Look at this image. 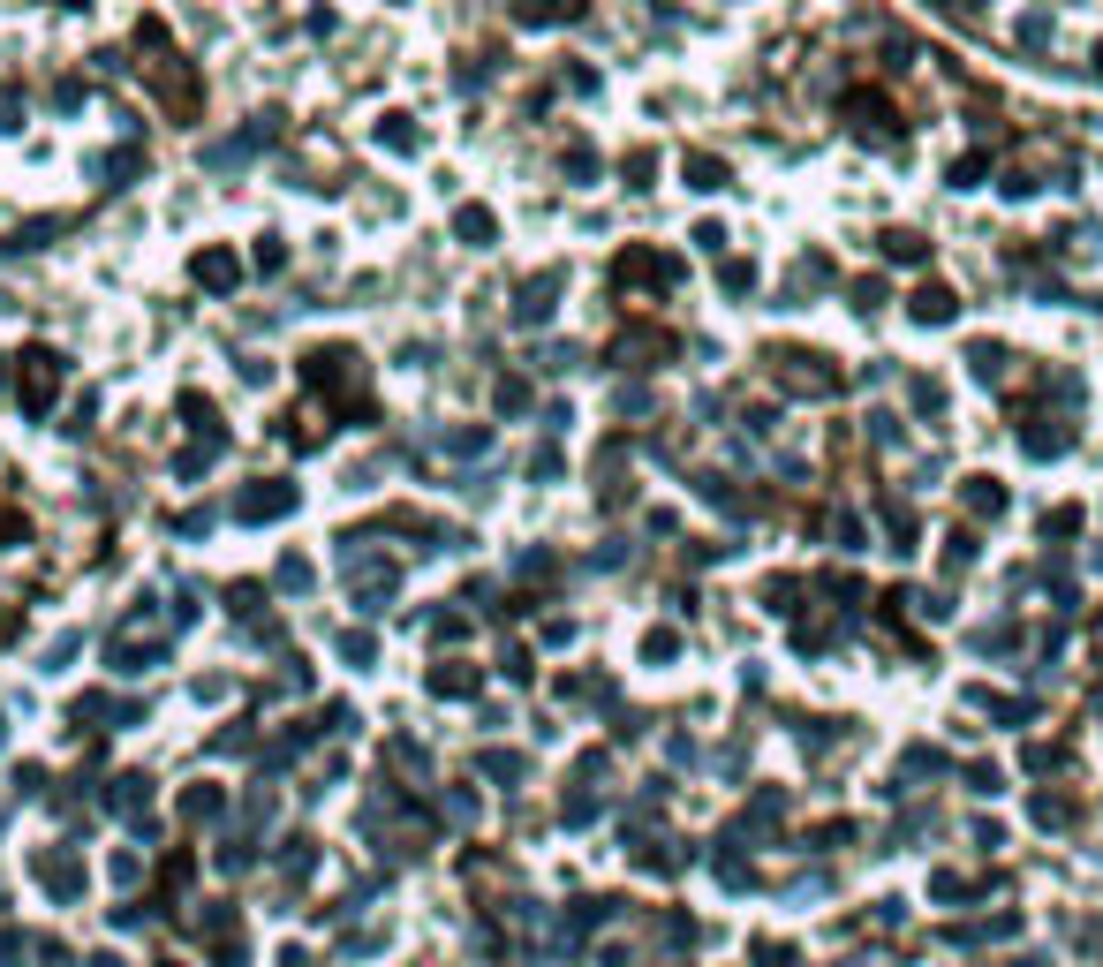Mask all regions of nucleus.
<instances>
[{
	"label": "nucleus",
	"instance_id": "f257e3e1",
	"mask_svg": "<svg viewBox=\"0 0 1103 967\" xmlns=\"http://www.w3.org/2000/svg\"><path fill=\"white\" fill-rule=\"evenodd\" d=\"M272 136H280V114H257V129L250 136H220V144H204V167L212 174H242L257 152H265Z\"/></svg>",
	"mask_w": 1103,
	"mask_h": 967
},
{
	"label": "nucleus",
	"instance_id": "f03ea898",
	"mask_svg": "<svg viewBox=\"0 0 1103 967\" xmlns=\"http://www.w3.org/2000/svg\"><path fill=\"white\" fill-rule=\"evenodd\" d=\"M61 386H68V363L53 356V348H31V356H23V408H31V416H46Z\"/></svg>",
	"mask_w": 1103,
	"mask_h": 967
},
{
	"label": "nucleus",
	"instance_id": "7ed1b4c3",
	"mask_svg": "<svg viewBox=\"0 0 1103 967\" xmlns=\"http://www.w3.org/2000/svg\"><path fill=\"white\" fill-rule=\"evenodd\" d=\"M552 295H560V272L522 280V288H514V325H544V318H552Z\"/></svg>",
	"mask_w": 1103,
	"mask_h": 967
},
{
	"label": "nucleus",
	"instance_id": "20e7f679",
	"mask_svg": "<svg viewBox=\"0 0 1103 967\" xmlns=\"http://www.w3.org/2000/svg\"><path fill=\"white\" fill-rule=\"evenodd\" d=\"M189 280H197V288H235L242 257L235 250H197V257H189Z\"/></svg>",
	"mask_w": 1103,
	"mask_h": 967
},
{
	"label": "nucleus",
	"instance_id": "39448f33",
	"mask_svg": "<svg viewBox=\"0 0 1103 967\" xmlns=\"http://www.w3.org/2000/svg\"><path fill=\"white\" fill-rule=\"evenodd\" d=\"M288 507H295V484H257V492L235 499L242 522H272V514H288Z\"/></svg>",
	"mask_w": 1103,
	"mask_h": 967
},
{
	"label": "nucleus",
	"instance_id": "423d86ee",
	"mask_svg": "<svg viewBox=\"0 0 1103 967\" xmlns=\"http://www.w3.org/2000/svg\"><path fill=\"white\" fill-rule=\"evenodd\" d=\"M771 363L794 393H832V371H816V356H771Z\"/></svg>",
	"mask_w": 1103,
	"mask_h": 967
},
{
	"label": "nucleus",
	"instance_id": "0eeeda50",
	"mask_svg": "<svg viewBox=\"0 0 1103 967\" xmlns=\"http://www.w3.org/2000/svg\"><path fill=\"white\" fill-rule=\"evenodd\" d=\"M454 235H461V242H476V250H484V242L499 235V220H492V212H484V204H461V212H454Z\"/></svg>",
	"mask_w": 1103,
	"mask_h": 967
},
{
	"label": "nucleus",
	"instance_id": "6e6552de",
	"mask_svg": "<svg viewBox=\"0 0 1103 967\" xmlns=\"http://www.w3.org/2000/svg\"><path fill=\"white\" fill-rule=\"evenodd\" d=\"M582 16V0H522V23L537 31V23H575Z\"/></svg>",
	"mask_w": 1103,
	"mask_h": 967
},
{
	"label": "nucleus",
	"instance_id": "1a4fd4ad",
	"mask_svg": "<svg viewBox=\"0 0 1103 967\" xmlns=\"http://www.w3.org/2000/svg\"><path fill=\"white\" fill-rule=\"evenodd\" d=\"M688 189H726V159H711V152H688Z\"/></svg>",
	"mask_w": 1103,
	"mask_h": 967
},
{
	"label": "nucleus",
	"instance_id": "9d476101",
	"mask_svg": "<svg viewBox=\"0 0 1103 967\" xmlns=\"http://www.w3.org/2000/svg\"><path fill=\"white\" fill-rule=\"evenodd\" d=\"M378 144H386V152H416L424 136H416V121H408V114H386V121H378Z\"/></svg>",
	"mask_w": 1103,
	"mask_h": 967
},
{
	"label": "nucleus",
	"instance_id": "9b49d317",
	"mask_svg": "<svg viewBox=\"0 0 1103 967\" xmlns=\"http://www.w3.org/2000/svg\"><path fill=\"white\" fill-rule=\"evenodd\" d=\"M952 310H960V303H952L945 288H922V295H915V318H922V325H945Z\"/></svg>",
	"mask_w": 1103,
	"mask_h": 967
},
{
	"label": "nucleus",
	"instance_id": "f8f14e48",
	"mask_svg": "<svg viewBox=\"0 0 1103 967\" xmlns=\"http://www.w3.org/2000/svg\"><path fill=\"white\" fill-rule=\"evenodd\" d=\"M718 280H726V295H748V288H756V265H748V257H733Z\"/></svg>",
	"mask_w": 1103,
	"mask_h": 967
},
{
	"label": "nucleus",
	"instance_id": "ddd939ff",
	"mask_svg": "<svg viewBox=\"0 0 1103 967\" xmlns=\"http://www.w3.org/2000/svg\"><path fill=\"white\" fill-rule=\"evenodd\" d=\"M884 257H892V265H922V242L915 235H884Z\"/></svg>",
	"mask_w": 1103,
	"mask_h": 967
},
{
	"label": "nucleus",
	"instance_id": "4468645a",
	"mask_svg": "<svg viewBox=\"0 0 1103 967\" xmlns=\"http://www.w3.org/2000/svg\"><path fill=\"white\" fill-rule=\"evenodd\" d=\"M288 265V250H280V235H257V272H280Z\"/></svg>",
	"mask_w": 1103,
	"mask_h": 967
},
{
	"label": "nucleus",
	"instance_id": "2eb2a0df",
	"mask_svg": "<svg viewBox=\"0 0 1103 967\" xmlns=\"http://www.w3.org/2000/svg\"><path fill=\"white\" fill-rule=\"evenodd\" d=\"M567 174H575V182H590V174H597V152H590V144H575V152H567Z\"/></svg>",
	"mask_w": 1103,
	"mask_h": 967
},
{
	"label": "nucleus",
	"instance_id": "dca6fc26",
	"mask_svg": "<svg viewBox=\"0 0 1103 967\" xmlns=\"http://www.w3.org/2000/svg\"><path fill=\"white\" fill-rule=\"evenodd\" d=\"M968 363H975V378H998V371H1005V348H975Z\"/></svg>",
	"mask_w": 1103,
	"mask_h": 967
}]
</instances>
